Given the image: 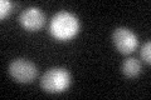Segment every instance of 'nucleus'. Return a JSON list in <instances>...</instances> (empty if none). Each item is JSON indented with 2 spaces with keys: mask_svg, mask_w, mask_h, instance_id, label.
<instances>
[{
  "mask_svg": "<svg viewBox=\"0 0 151 100\" xmlns=\"http://www.w3.org/2000/svg\"><path fill=\"white\" fill-rule=\"evenodd\" d=\"M141 58H142L145 63L147 64L151 63V43L150 41L144 44L142 48H141Z\"/></svg>",
  "mask_w": 151,
  "mask_h": 100,
  "instance_id": "obj_7",
  "label": "nucleus"
},
{
  "mask_svg": "<svg viewBox=\"0 0 151 100\" xmlns=\"http://www.w3.org/2000/svg\"><path fill=\"white\" fill-rule=\"evenodd\" d=\"M49 31L57 40H69L79 31V20L69 11H59L52 18Z\"/></svg>",
  "mask_w": 151,
  "mask_h": 100,
  "instance_id": "obj_1",
  "label": "nucleus"
},
{
  "mask_svg": "<svg viewBox=\"0 0 151 100\" xmlns=\"http://www.w3.org/2000/svg\"><path fill=\"white\" fill-rule=\"evenodd\" d=\"M12 6H13V3L9 1V0H1L0 1V16H1V19H4L10 13Z\"/></svg>",
  "mask_w": 151,
  "mask_h": 100,
  "instance_id": "obj_8",
  "label": "nucleus"
},
{
  "mask_svg": "<svg viewBox=\"0 0 151 100\" xmlns=\"http://www.w3.org/2000/svg\"><path fill=\"white\" fill-rule=\"evenodd\" d=\"M9 74L19 83H30L35 79L38 69L29 60L15 59L9 65Z\"/></svg>",
  "mask_w": 151,
  "mask_h": 100,
  "instance_id": "obj_3",
  "label": "nucleus"
},
{
  "mask_svg": "<svg viewBox=\"0 0 151 100\" xmlns=\"http://www.w3.org/2000/svg\"><path fill=\"white\" fill-rule=\"evenodd\" d=\"M112 40L121 54H130L135 51L139 45L137 35L127 28H117L112 34Z\"/></svg>",
  "mask_w": 151,
  "mask_h": 100,
  "instance_id": "obj_4",
  "label": "nucleus"
},
{
  "mask_svg": "<svg viewBox=\"0 0 151 100\" xmlns=\"http://www.w3.org/2000/svg\"><path fill=\"white\" fill-rule=\"evenodd\" d=\"M141 71V63L136 58H129L122 63V73L127 78L137 77Z\"/></svg>",
  "mask_w": 151,
  "mask_h": 100,
  "instance_id": "obj_6",
  "label": "nucleus"
},
{
  "mask_svg": "<svg viewBox=\"0 0 151 100\" xmlns=\"http://www.w3.org/2000/svg\"><path fill=\"white\" fill-rule=\"evenodd\" d=\"M19 21L24 29L35 31L43 28V25L45 24V15L39 8L29 6L20 13Z\"/></svg>",
  "mask_w": 151,
  "mask_h": 100,
  "instance_id": "obj_5",
  "label": "nucleus"
},
{
  "mask_svg": "<svg viewBox=\"0 0 151 100\" xmlns=\"http://www.w3.org/2000/svg\"><path fill=\"white\" fill-rule=\"evenodd\" d=\"M70 75L65 69L53 68L47 70L40 78V87L47 93H62L69 87Z\"/></svg>",
  "mask_w": 151,
  "mask_h": 100,
  "instance_id": "obj_2",
  "label": "nucleus"
}]
</instances>
